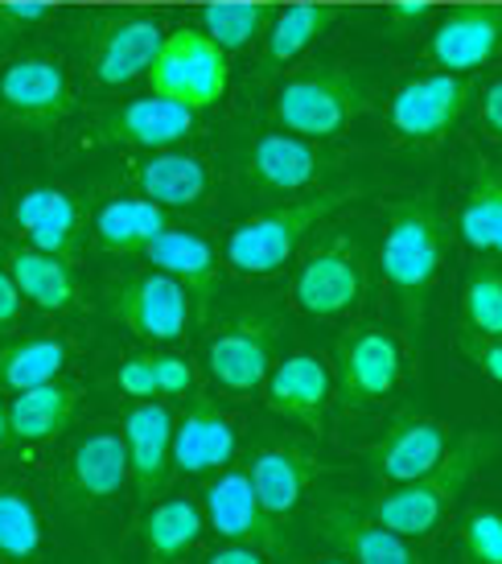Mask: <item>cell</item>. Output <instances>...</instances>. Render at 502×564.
Masks as SVG:
<instances>
[{
  "mask_svg": "<svg viewBox=\"0 0 502 564\" xmlns=\"http://www.w3.org/2000/svg\"><path fill=\"white\" fill-rule=\"evenodd\" d=\"M379 264H383V281L392 289L404 322L416 329L424 322V305L440 276V264H445V219L428 194L388 206Z\"/></svg>",
  "mask_w": 502,
  "mask_h": 564,
  "instance_id": "6da1fadb",
  "label": "cell"
},
{
  "mask_svg": "<svg viewBox=\"0 0 502 564\" xmlns=\"http://www.w3.org/2000/svg\"><path fill=\"white\" fill-rule=\"evenodd\" d=\"M499 454V437L490 433H461L454 437L449 454L440 457V466H433L428 474L400 482L388 495H375L362 507L383 523L400 532L404 540H424L440 528V519L449 516V507L457 502V495L466 490V482L473 478V470Z\"/></svg>",
  "mask_w": 502,
  "mask_h": 564,
  "instance_id": "7a4b0ae2",
  "label": "cell"
},
{
  "mask_svg": "<svg viewBox=\"0 0 502 564\" xmlns=\"http://www.w3.org/2000/svg\"><path fill=\"white\" fill-rule=\"evenodd\" d=\"M350 198H354V189H317L309 198L284 203L276 210H264L255 219L239 223L236 231L227 236V243H222V260L239 276H272Z\"/></svg>",
  "mask_w": 502,
  "mask_h": 564,
  "instance_id": "3957f363",
  "label": "cell"
},
{
  "mask_svg": "<svg viewBox=\"0 0 502 564\" xmlns=\"http://www.w3.org/2000/svg\"><path fill=\"white\" fill-rule=\"evenodd\" d=\"M371 108V91L342 66H314L276 91V124L305 141H334Z\"/></svg>",
  "mask_w": 502,
  "mask_h": 564,
  "instance_id": "277c9868",
  "label": "cell"
},
{
  "mask_svg": "<svg viewBox=\"0 0 502 564\" xmlns=\"http://www.w3.org/2000/svg\"><path fill=\"white\" fill-rule=\"evenodd\" d=\"M149 83L165 99H177V104H186L194 111H206L227 95L231 54L206 30L177 25V30L165 33L157 58L149 66Z\"/></svg>",
  "mask_w": 502,
  "mask_h": 564,
  "instance_id": "5b68a950",
  "label": "cell"
},
{
  "mask_svg": "<svg viewBox=\"0 0 502 564\" xmlns=\"http://www.w3.org/2000/svg\"><path fill=\"white\" fill-rule=\"evenodd\" d=\"M371 289L367 251L350 231L317 239L305 264L293 276V305L309 317H346L354 314Z\"/></svg>",
  "mask_w": 502,
  "mask_h": 564,
  "instance_id": "8992f818",
  "label": "cell"
},
{
  "mask_svg": "<svg viewBox=\"0 0 502 564\" xmlns=\"http://www.w3.org/2000/svg\"><path fill=\"white\" fill-rule=\"evenodd\" d=\"M404 379V346L392 329L354 326L334 346V400L346 416L383 404Z\"/></svg>",
  "mask_w": 502,
  "mask_h": 564,
  "instance_id": "52a82bcc",
  "label": "cell"
},
{
  "mask_svg": "<svg viewBox=\"0 0 502 564\" xmlns=\"http://www.w3.org/2000/svg\"><path fill=\"white\" fill-rule=\"evenodd\" d=\"M161 42V21L144 13H95L79 30L83 66L99 87H124L149 75Z\"/></svg>",
  "mask_w": 502,
  "mask_h": 564,
  "instance_id": "ba28073f",
  "label": "cell"
},
{
  "mask_svg": "<svg viewBox=\"0 0 502 564\" xmlns=\"http://www.w3.org/2000/svg\"><path fill=\"white\" fill-rule=\"evenodd\" d=\"M276 346H281V326L268 310L231 317L227 326L215 329L206 343V367L222 392L251 395L260 392L276 367Z\"/></svg>",
  "mask_w": 502,
  "mask_h": 564,
  "instance_id": "9c48e42d",
  "label": "cell"
},
{
  "mask_svg": "<svg viewBox=\"0 0 502 564\" xmlns=\"http://www.w3.org/2000/svg\"><path fill=\"white\" fill-rule=\"evenodd\" d=\"M128 478L132 474H128L124 429H91L66 454L63 474H58V502L63 511L91 516L116 502Z\"/></svg>",
  "mask_w": 502,
  "mask_h": 564,
  "instance_id": "30bf717a",
  "label": "cell"
},
{
  "mask_svg": "<svg viewBox=\"0 0 502 564\" xmlns=\"http://www.w3.org/2000/svg\"><path fill=\"white\" fill-rule=\"evenodd\" d=\"M108 314L144 343H177L194 326L189 293L170 272H137L108 293Z\"/></svg>",
  "mask_w": 502,
  "mask_h": 564,
  "instance_id": "8fae6325",
  "label": "cell"
},
{
  "mask_svg": "<svg viewBox=\"0 0 502 564\" xmlns=\"http://www.w3.org/2000/svg\"><path fill=\"white\" fill-rule=\"evenodd\" d=\"M0 111L25 128H58L75 111V91L58 58L21 54L0 66Z\"/></svg>",
  "mask_w": 502,
  "mask_h": 564,
  "instance_id": "7c38bea8",
  "label": "cell"
},
{
  "mask_svg": "<svg viewBox=\"0 0 502 564\" xmlns=\"http://www.w3.org/2000/svg\"><path fill=\"white\" fill-rule=\"evenodd\" d=\"M314 532L350 564H424L412 540L383 528L362 502L326 495L314 507Z\"/></svg>",
  "mask_w": 502,
  "mask_h": 564,
  "instance_id": "4fadbf2b",
  "label": "cell"
},
{
  "mask_svg": "<svg viewBox=\"0 0 502 564\" xmlns=\"http://www.w3.org/2000/svg\"><path fill=\"white\" fill-rule=\"evenodd\" d=\"M473 99V83L454 70H437V75H421V79L404 83L392 95V132L408 144H437L457 120L466 116Z\"/></svg>",
  "mask_w": 502,
  "mask_h": 564,
  "instance_id": "5bb4252c",
  "label": "cell"
},
{
  "mask_svg": "<svg viewBox=\"0 0 502 564\" xmlns=\"http://www.w3.org/2000/svg\"><path fill=\"white\" fill-rule=\"evenodd\" d=\"M454 445V429L437 416H424V412H400L375 445H367V470L383 478V482H412L428 474L433 466H440V457L449 454Z\"/></svg>",
  "mask_w": 502,
  "mask_h": 564,
  "instance_id": "9a60e30c",
  "label": "cell"
},
{
  "mask_svg": "<svg viewBox=\"0 0 502 564\" xmlns=\"http://www.w3.org/2000/svg\"><path fill=\"white\" fill-rule=\"evenodd\" d=\"M206 523L222 540L260 549L264 556H284L288 552V535L260 507V495H255L248 470H227L222 478H215V482L206 486Z\"/></svg>",
  "mask_w": 502,
  "mask_h": 564,
  "instance_id": "2e32d148",
  "label": "cell"
},
{
  "mask_svg": "<svg viewBox=\"0 0 502 564\" xmlns=\"http://www.w3.org/2000/svg\"><path fill=\"white\" fill-rule=\"evenodd\" d=\"M334 170V158H326L314 141L293 132H264L243 158V177L260 194H301L314 189Z\"/></svg>",
  "mask_w": 502,
  "mask_h": 564,
  "instance_id": "e0dca14e",
  "label": "cell"
},
{
  "mask_svg": "<svg viewBox=\"0 0 502 564\" xmlns=\"http://www.w3.org/2000/svg\"><path fill=\"white\" fill-rule=\"evenodd\" d=\"M502 50V4H457L437 21L428 54L440 70L470 75Z\"/></svg>",
  "mask_w": 502,
  "mask_h": 564,
  "instance_id": "ac0fdd59",
  "label": "cell"
},
{
  "mask_svg": "<svg viewBox=\"0 0 502 564\" xmlns=\"http://www.w3.org/2000/svg\"><path fill=\"white\" fill-rule=\"evenodd\" d=\"M173 412L157 400H137L124 416L128 474L137 486V499L157 502L173 474Z\"/></svg>",
  "mask_w": 502,
  "mask_h": 564,
  "instance_id": "d6986e66",
  "label": "cell"
},
{
  "mask_svg": "<svg viewBox=\"0 0 502 564\" xmlns=\"http://www.w3.org/2000/svg\"><path fill=\"white\" fill-rule=\"evenodd\" d=\"M264 404L284 416L297 421L309 433H321L326 412L334 404V376L330 367L317 355H288L284 362L272 367V376L264 383Z\"/></svg>",
  "mask_w": 502,
  "mask_h": 564,
  "instance_id": "ffe728a7",
  "label": "cell"
},
{
  "mask_svg": "<svg viewBox=\"0 0 502 564\" xmlns=\"http://www.w3.org/2000/svg\"><path fill=\"white\" fill-rule=\"evenodd\" d=\"M198 132V111L165 99V95H141V99H128L124 108H116L103 120V137L128 149H144V153H157V149H173V144L189 141Z\"/></svg>",
  "mask_w": 502,
  "mask_h": 564,
  "instance_id": "44dd1931",
  "label": "cell"
},
{
  "mask_svg": "<svg viewBox=\"0 0 502 564\" xmlns=\"http://www.w3.org/2000/svg\"><path fill=\"white\" fill-rule=\"evenodd\" d=\"M141 256L153 268L170 272L173 281L186 289L189 305H194V322L206 326V322H210V305H215V297H219V281H222L215 248H210L203 236H194V231H177V227H170V231H165L161 239H153Z\"/></svg>",
  "mask_w": 502,
  "mask_h": 564,
  "instance_id": "7402d4cb",
  "label": "cell"
},
{
  "mask_svg": "<svg viewBox=\"0 0 502 564\" xmlns=\"http://www.w3.org/2000/svg\"><path fill=\"white\" fill-rule=\"evenodd\" d=\"M248 474L255 495H260V507L276 523H284V519H293L301 499L309 495L314 478L321 474V462L314 457V449H305L297 441H281V445H268L251 457Z\"/></svg>",
  "mask_w": 502,
  "mask_h": 564,
  "instance_id": "603a6c76",
  "label": "cell"
},
{
  "mask_svg": "<svg viewBox=\"0 0 502 564\" xmlns=\"http://www.w3.org/2000/svg\"><path fill=\"white\" fill-rule=\"evenodd\" d=\"M17 231L30 239V248L54 251V256H75L83 236L79 203L58 186H30L13 206Z\"/></svg>",
  "mask_w": 502,
  "mask_h": 564,
  "instance_id": "cb8c5ba5",
  "label": "cell"
},
{
  "mask_svg": "<svg viewBox=\"0 0 502 564\" xmlns=\"http://www.w3.org/2000/svg\"><path fill=\"white\" fill-rule=\"evenodd\" d=\"M236 457V424L210 400H194L186 416L173 424V470L210 474Z\"/></svg>",
  "mask_w": 502,
  "mask_h": 564,
  "instance_id": "d4e9b609",
  "label": "cell"
},
{
  "mask_svg": "<svg viewBox=\"0 0 502 564\" xmlns=\"http://www.w3.org/2000/svg\"><path fill=\"white\" fill-rule=\"evenodd\" d=\"M132 182L141 189V198L157 206H203L210 194V165L198 153L182 149H157L132 165Z\"/></svg>",
  "mask_w": 502,
  "mask_h": 564,
  "instance_id": "484cf974",
  "label": "cell"
},
{
  "mask_svg": "<svg viewBox=\"0 0 502 564\" xmlns=\"http://www.w3.org/2000/svg\"><path fill=\"white\" fill-rule=\"evenodd\" d=\"M4 264H9V276L21 289V297L37 305V310L70 314L79 305L83 289L66 256H54V251L42 248H9L4 251Z\"/></svg>",
  "mask_w": 502,
  "mask_h": 564,
  "instance_id": "4316f807",
  "label": "cell"
},
{
  "mask_svg": "<svg viewBox=\"0 0 502 564\" xmlns=\"http://www.w3.org/2000/svg\"><path fill=\"white\" fill-rule=\"evenodd\" d=\"M173 223L165 206L149 203V198H111L95 210V243L111 256H132L144 251L153 239H161Z\"/></svg>",
  "mask_w": 502,
  "mask_h": 564,
  "instance_id": "83f0119b",
  "label": "cell"
},
{
  "mask_svg": "<svg viewBox=\"0 0 502 564\" xmlns=\"http://www.w3.org/2000/svg\"><path fill=\"white\" fill-rule=\"evenodd\" d=\"M79 412V388L75 383H42L30 392H17L9 404V429H13V445H37V441L58 437L63 429H70Z\"/></svg>",
  "mask_w": 502,
  "mask_h": 564,
  "instance_id": "f1b7e54d",
  "label": "cell"
},
{
  "mask_svg": "<svg viewBox=\"0 0 502 564\" xmlns=\"http://www.w3.org/2000/svg\"><path fill=\"white\" fill-rule=\"evenodd\" d=\"M457 231L473 251L502 256V170L494 161H473L470 189H466V203L457 215Z\"/></svg>",
  "mask_w": 502,
  "mask_h": 564,
  "instance_id": "f546056e",
  "label": "cell"
},
{
  "mask_svg": "<svg viewBox=\"0 0 502 564\" xmlns=\"http://www.w3.org/2000/svg\"><path fill=\"white\" fill-rule=\"evenodd\" d=\"M206 532V516L198 502L189 499H161L153 502V511L141 523L144 552L153 564H173L177 556H186Z\"/></svg>",
  "mask_w": 502,
  "mask_h": 564,
  "instance_id": "4dcf8cb0",
  "label": "cell"
},
{
  "mask_svg": "<svg viewBox=\"0 0 502 564\" xmlns=\"http://www.w3.org/2000/svg\"><path fill=\"white\" fill-rule=\"evenodd\" d=\"M70 350L63 338H21V343L0 346V388L9 392H30L66 371Z\"/></svg>",
  "mask_w": 502,
  "mask_h": 564,
  "instance_id": "1f68e13d",
  "label": "cell"
},
{
  "mask_svg": "<svg viewBox=\"0 0 502 564\" xmlns=\"http://www.w3.org/2000/svg\"><path fill=\"white\" fill-rule=\"evenodd\" d=\"M338 21V9L334 4H293L284 9L272 30H268V46H264V70H276V66L293 63L297 54L314 46L321 33Z\"/></svg>",
  "mask_w": 502,
  "mask_h": 564,
  "instance_id": "d6a6232c",
  "label": "cell"
},
{
  "mask_svg": "<svg viewBox=\"0 0 502 564\" xmlns=\"http://www.w3.org/2000/svg\"><path fill=\"white\" fill-rule=\"evenodd\" d=\"M42 552V516L25 486H0V561L30 564Z\"/></svg>",
  "mask_w": 502,
  "mask_h": 564,
  "instance_id": "836d02e7",
  "label": "cell"
},
{
  "mask_svg": "<svg viewBox=\"0 0 502 564\" xmlns=\"http://www.w3.org/2000/svg\"><path fill=\"white\" fill-rule=\"evenodd\" d=\"M461 317H466V329H470V334L502 338V268L499 264H473L470 272H466Z\"/></svg>",
  "mask_w": 502,
  "mask_h": 564,
  "instance_id": "e575fe53",
  "label": "cell"
},
{
  "mask_svg": "<svg viewBox=\"0 0 502 564\" xmlns=\"http://www.w3.org/2000/svg\"><path fill=\"white\" fill-rule=\"evenodd\" d=\"M272 21V9L268 4H243V0H215L203 9V30L219 42L227 54L231 50L251 46L264 25Z\"/></svg>",
  "mask_w": 502,
  "mask_h": 564,
  "instance_id": "d590c367",
  "label": "cell"
},
{
  "mask_svg": "<svg viewBox=\"0 0 502 564\" xmlns=\"http://www.w3.org/2000/svg\"><path fill=\"white\" fill-rule=\"evenodd\" d=\"M466 564H502V507H473L461 519Z\"/></svg>",
  "mask_w": 502,
  "mask_h": 564,
  "instance_id": "8d00e7d4",
  "label": "cell"
},
{
  "mask_svg": "<svg viewBox=\"0 0 502 564\" xmlns=\"http://www.w3.org/2000/svg\"><path fill=\"white\" fill-rule=\"evenodd\" d=\"M116 383H120V392L132 395V400H153V395H161L157 371H153V355H128V359L120 362Z\"/></svg>",
  "mask_w": 502,
  "mask_h": 564,
  "instance_id": "74e56055",
  "label": "cell"
},
{
  "mask_svg": "<svg viewBox=\"0 0 502 564\" xmlns=\"http://www.w3.org/2000/svg\"><path fill=\"white\" fill-rule=\"evenodd\" d=\"M457 350H461L487 379L502 383V338H482V334H470V329H466V334L457 338Z\"/></svg>",
  "mask_w": 502,
  "mask_h": 564,
  "instance_id": "f35d334b",
  "label": "cell"
},
{
  "mask_svg": "<svg viewBox=\"0 0 502 564\" xmlns=\"http://www.w3.org/2000/svg\"><path fill=\"white\" fill-rule=\"evenodd\" d=\"M153 371H157L161 395H186L194 388V367L177 355H153Z\"/></svg>",
  "mask_w": 502,
  "mask_h": 564,
  "instance_id": "ab89813d",
  "label": "cell"
},
{
  "mask_svg": "<svg viewBox=\"0 0 502 564\" xmlns=\"http://www.w3.org/2000/svg\"><path fill=\"white\" fill-rule=\"evenodd\" d=\"M37 21H46V0H0V37H13Z\"/></svg>",
  "mask_w": 502,
  "mask_h": 564,
  "instance_id": "60d3db41",
  "label": "cell"
},
{
  "mask_svg": "<svg viewBox=\"0 0 502 564\" xmlns=\"http://www.w3.org/2000/svg\"><path fill=\"white\" fill-rule=\"evenodd\" d=\"M21 305H25L21 289L9 276V268H0V326H13L17 317H21Z\"/></svg>",
  "mask_w": 502,
  "mask_h": 564,
  "instance_id": "b9f144b4",
  "label": "cell"
},
{
  "mask_svg": "<svg viewBox=\"0 0 502 564\" xmlns=\"http://www.w3.org/2000/svg\"><path fill=\"white\" fill-rule=\"evenodd\" d=\"M482 124H487L494 141H502V79H494L482 91Z\"/></svg>",
  "mask_w": 502,
  "mask_h": 564,
  "instance_id": "7bdbcfd3",
  "label": "cell"
},
{
  "mask_svg": "<svg viewBox=\"0 0 502 564\" xmlns=\"http://www.w3.org/2000/svg\"><path fill=\"white\" fill-rule=\"evenodd\" d=\"M428 13H433V0H392L388 4V17L395 25H412V21H421Z\"/></svg>",
  "mask_w": 502,
  "mask_h": 564,
  "instance_id": "ee69618b",
  "label": "cell"
},
{
  "mask_svg": "<svg viewBox=\"0 0 502 564\" xmlns=\"http://www.w3.org/2000/svg\"><path fill=\"white\" fill-rule=\"evenodd\" d=\"M206 564H268V556L260 549H248V544H231V549H219Z\"/></svg>",
  "mask_w": 502,
  "mask_h": 564,
  "instance_id": "f6af8a7d",
  "label": "cell"
},
{
  "mask_svg": "<svg viewBox=\"0 0 502 564\" xmlns=\"http://www.w3.org/2000/svg\"><path fill=\"white\" fill-rule=\"evenodd\" d=\"M13 445V429H9V404L0 400V449Z\"/></svg>",
  "mask_w": 502,
  "mask_h": 564,
  "instance_id": "bcb514c9",
  "label": "cell"
},
{
  "mask_svg": "<svg viewBox=\"0 0 502 564\" xmlns=\"http://www.w3.org/2000/svg\"><path fill=\"white\" fill-rule=\"evenodd\" d=\"M317 564H350L346 556H326V561H317Z\"/></svg>",
  "mask_w": 502,
  "mask_h": 564,
  "instance_id": "7dc6e473",
  "label": "cell"
},
{
  "mask_svg": "<svg viewBox=\"0 0 502 564\" xmlns=\"http://www.w3.org/2000/svg\"><path fill=\"white\" fill-rule=\"evenodd\" d=\"M95 564H120V561H116V556H108V552H99V561H95Z\"/></svg>",
  "mask_w": 502,
  "mask_h": 564,
  "instance_id": "c3c4849f",
  "label": "cell"
},
{
  "mask_svg": "<svg viewBox=\"0 0 502 564\" xmlns=\"http://www.w3.org/2000/svg\"><path fill=\"white\" fill-rule=\"evenodd\" d=\"M388 4H392V0H388Z\"/></svg>",
  "mask_w": 502,
  "mask_h": 564,
  "instance_id": "681fc988",
  "label": "cell"
}]
</instances>
